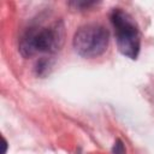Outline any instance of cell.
I'll use <instances>...</instances> for the list:
<instances>
[{
	"mask_svg": "<svg viewBox=\"0 0 154 154\" xmlns=\"http://www.w3.org/2000/svg\"><path fill=\"white\" fill-rule=\"evenodd\" d=\"M2 144H4V150H2V154H6V149H7V142L6 140L2 137Z\"/></svg>",
	"mask_w": 154,
	"mask_h": 154,
	"instance_id": "cell-5",
	"label": "cell"
},
{
	"mask_svg": "<svg viewBox=\"0 0 154 154\" xmlns=\"http://www.w3.org/2000/svg\"><path fill=\"white\" fill-rule=\"evenodd\" d=\"M64 42V29L59 23L48 26H35L26 30L19 43L23 57H32L37 53H54Z\"/></svg>",
	"mask_w": 154,
	"mask_h": 154,
	"instance_id": "cell-1",
	"label": "cell"
},
{
	"mask_svg": "<svg viewBox=\"0 0 154 154\" xmlns=\"http://www.w3.org/2000/svg\"><path fill=\"white\" fill-rule=\"evenodd\" d=\"M111 22L119 52L130 59H136L140 52V35L134 18L125 11L116 8L111 14Z\"/></svg>",
	"mask_w": 154,
	"mask_h": 154,
	"instance_id": "cell-2",
	"label": "cell"
},
{
	"mask_svg": "<svg viewBox=\"0 0 154 154\" xmlns=\"http://www.w3.org/2000/svg\"><path fill=\"white\" fill-rule=\"evenodd\" d=\"M108 40L109 34L106 28L99 24H88L76 31L73 48L84 58H96L106 51Z\"/></svg>",
	"mask_w": 154,
	"mask_h": 154,
	"instance_id": "cell-3",
	"label": "cell"
},
{
	"mask_svg": "<svg viewBox=\"0 0 154 154\" xmlns=\"http://www.w3.org/2000/svg\"><path fill=\"white\" fill-rule=\"evenodd\" d=\"M113 154H125V148L120 140L116 141V143L113 146Z\"/></svg>",
	"mask_w": 154,
	"mask_h": 154,
	"instance_id": "cell-4",
	"label": "cell"
}]
</instances>
